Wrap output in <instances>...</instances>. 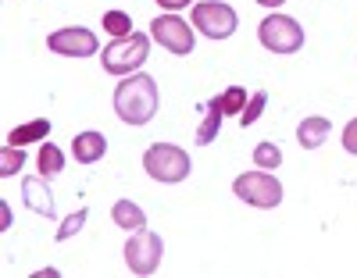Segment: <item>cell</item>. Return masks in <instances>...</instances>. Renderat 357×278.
I'll return each mask as SVG.
<instances>
[{
  "label": "cell",
  "mask_w": 357,
  "mask_h": 278,
  "mask_svg": "<svg viewBox=\"0 0 357 278\" xmlns=\"http://www.w3.org/2000/svg\"><path fill=\"white\" fill-rule=\"evenodd\" d=\"M158 82L151 75H129L122 86L114 89V114L126 125H146L158 114Z\"/></svg>",
  "instance_id": "6da1fadb"
},
{
  "label": "cell",
  "mask_w": 357,
  "mask_h": 278,
  "mask_svg": "<svg viewBox=\"0 0 357 278\" xmlns=\"http://www.w3.org/2000/svg\"><path fill=\"white\" fill-rule=\"evenodd\" d=\"M143 171L158 182H183L190 175V153L175 143H154L143 153Z\"/></svg>",
  "instance_id": "7a4b0ae2"
},
{
  "label": "cell",
  "mask_w": 357,
  "mask_h": 278,
  "mask_svg": "<svg viewBox=\"0 0 357 278\" xmlns=\"http://www.w3.org/2000/svg\"><path fill=\"white\" fill-rule=\"evenodd\" d=\"M146 54H151V40H146L143 33H132V36H122L104 47V72L111 75H129L136 68H143Z\"/></svg>",
  "instance_id": "3957f363"
},
{
  "label": "cell",
  "mask_w": 357,
  "mask_h": 278,
  "mask_svg": "<svg viewBox=\"0 0 357 278\" xmlns=\"http://www.w3.org/2000/svg\"><path fill=\"white\" fill-rule=\"evenodd\" d=\"M257 40H261L264 50H272V54H296L304 47V29L289 15H268L257 25Z\"/></svg>",
  "instance_id": "277c9868"
},
{
  "label": "cell",
  "mask_w": 357,
  "mask_h": 278,
  "mask_svg": "<svg viewBox=\"0 0 357 278\" xmlns=\"http://www.w3.org/2000/svg\"><path fill=\"white\" fill-rule=\"evenodd\" d=\"M232 193L240 196L243 203L250 207H261V210H272L282 203V185L275 175H268V171H247L232 182Z\"/></svg>",
  "instance_id": "5b68a950"
},
{
  "label": "cell",
  "mask_w": 357,
  "mask_h": 278,
  "mask_svg": "<svg viewBox=\"0 0 357 278\" xmlns=\"http://www.w3.org/2000/svg\"><path fill=\"white\" fill-rule=\"evenodd\" d=\"M161 254H165V242L151 229L132 232L129 242H126V264H129L132 275H154L161 268Z\"/></svg>",
  "instance_id": "8992f818"
},
{
  "label": "cell",
  "mask_w": 357,
  "mask_h": 278,
  "mask_svg": "<svg viewBox=\"0 0 357 278\" xmlns=\"http://www.w3.org/2000/svg\"><path fill=\"white\" fill-rule=\"evenodd\" d=\"M236 25H240V18H236V11L229 4H222V0L193 4V29H200L207 40H229L236 33Z\"/></svg>",
  "instance_id": "52a82bcc"
},
{
  "label": "cell",
  "mask_w": 357,
  "mask_h": 278,
  "mask_svg": "<svg viewBox=\"0 0 357 278\" xmlns=\"http://www.w3.org/2000/svg\"><path fill=\"white\" fill-rule=\"evenodd\" d=\"M47 47L61 57H93L97 54V36L82 25H68V29H57V33L47 36Z\"/></svg>",
  "instance_id": "ba28073f"
},
{
  "label": "cell",
  "mask_w": 357,
  "mask_h": 278,
  "mask_svg": "<svg viewBox=\"0 0 357 278\" xmlns=\"http://www.w3.org/2000/svg\"><path fill=\"white\" fill-rule=\"evenodd\" d=\"M151 36L158 40V47L172 50V54H190L193 50V29L178 18V15H161L151 22Z\"/></svg>",
  "instance_id": "9c48e42d"
},
{
  "label": "cell",
  "mask_w": 357,
  "mask_h": 278,
  "mask_svg": "<svg viewBox=\"0 0 357 278\" xmlns=\"http://www.w3.org/2000/svg\"><path fill=\"white\" fill-rule=\"evenodd\" d=\"M22 196H25V203L33 207L36 214H43V218H54L57 214V207H54V193H50V185H47V178L40 175H29L25 182H22Z\"/></svg>",
  "instance_id": "30bf717a"
},
{
  "label": "cell",
  "mask_w": 357,
  "mask_h": 278,
  "mask_svg": "<svg viewBox=\"0 0 357 278\" xmlns=\"http://www.w3.org/2000/svg\"><path fill=\"white\" fill-rule=\"evenodd\" d=\"M107 153V139H104V132H79L75 139H72V157L79 161V164H93V161H100Z\"/></svg>",
  "instance_id": "8fae6325"
},
{
  "label": "cell",
  "mask_w": 357,
  "mask_h": 278,
  "mask_svg": "<svg viewBox=\"0 0 357 278\" xmlns=\"http://www.w3.org/2000/svg\"><path fill=\"white\" fill-rule=\"evenodd\" d=\"M333 125H329V118H321V114H311L301 121V129H296V139H301L304 150H318L325 139H329Z\"/></svg>",
  "instance_id": "7c38bea8"
},
{
  "label": "cell",
  "mask_w": 357,
  "mask_h": 278,
  "mask_svg": "<svg viewBox=\"0 0 357 278\" xmlns=\"http://www.w3.org/2000/svg\"><path fill=\"white\" fill-rule=\"evenodd\" d=\"M111 218H114L118 229H126V232H139V229H146V214H143L139 203H132V200H118V203L111 207Z\"/></svg>",
  "instance_id": "4fadbf2b"
},
{
  "label": "cell",
  "mask_w": 357,
  "mask_h": 278,
  "mask_svg": "<svg viewBox=\"0 0 357 278\" xmlns=\"http://www.w3.org/2000/svg\"><path fill=\"white\" fill-rule=\"evenodd\" d=\"M50 136V121L47 118H36V121H25V125L11 129L8 132V143L11 146H25V143H43Z\"/></svg>",
  "instance_id": "5bb4252c"
},
{
  "label": "cell",
  "mask_w": 357,
  "mask_h": 278,
  "mask_svg": "<svg viewBox=\"0 0 357 278\" xmlns=\"http://www.w3.org/2000/svg\"><path fill=\"white\" fill-rule=\"evenodd\" d=\"M247 100H250V97H247V89H243V86H229L222 97L211 100V107H218L222 114H236V118H240L243 107H247Z\"/></svg>",
  "instance_id": "9a60e30c"
},
{
  "label": "cell",
  "mask_w": 357,
  "mask_h": 278,
  "mask_svg": "<svg viewBox=\"0 0 357 278\" xmlns=\"http://www.w3.org/2000/svg\"><path fill=\"white\" fill-rule=\"evenodd\" d=\"M40 171H43V178H57V175L65 171V153H61V146L43 143V150H40Z\"/></svg>",
  "instance_id": "2e32d148"
},
{
  "label": "cell",
  "mask_w": 357,
  "mask_h": 278,
  "mask_svg": "<svg viewBox=\"0 0 357 278\" xmlns=\"http://www.w3.org/2000/svg\"><path fill=\"white\" fill-rule=\"evenodd\" d=\"M222 111L218 107H211V104H207V118L200 121V129H197V143L200 146H211L215 143V136H218V129H222Z\"/></svg>",
  "instance_id": "e0dca14e"
},
{
  "label": "cell",
  "mask_w": 357,
  "mask_h": 278,
  "mask_svg": "<svg viewBox=\"0 0 357 278\" xmlns=\"http://www.w3.org/2000/svg\"><path fill=\"white\" fill-rule=\"evenodd\" d=\"M254 164H257L261 171H275V168L282 164V150H279L275 143H257V146H254Z\"/></svg>",
  "instance_id": "ac0fdd59"
},
{
  "label": "cell",
  "mask_w": 357,
  "mask_h": 278,
  "mask_svg": "<svg viewBox=\"0 0 357 278\" xmlns=\"http://www.w3.org/2000/svg\"><path fill=\"white\" fill-rule=\"evenodd\" d=\"M104 29H107L114 40L132 36V33H129V29H132V18H129L126 11H107V15H104Z\"/></svg>",
  "instance_id": "d6986e66"
},
{
  "label": "cell",
  "mask_w": 357,
  "mask_h": 278,
  "mask_svg": "<svg viewBox=\"0 0 357 278\" xmlns=\"http://www.w3.org/2000/svg\"><path fill=\"white\" fill-rule=\"evenodd\" d=\"M22 164H25L22 146H11V143H8L4 150H0V175H4V178H8V175H15Z\"/></svg>",
  "instance_id": "ffe728a7"
},
{
  "label": "cell",
  "mask_w": 357,
  "mask_h": 278,
  "mask_svg": "<svg viewBox=\"0 0 357 278\" xmlns=\"http://www.w3.org/2000/svg\"><path fill=\"white\" fill-rule=\"evenodd\" d=\"M264 104H268V93H250V100H247V107L240 114L243 125H254V121L261 118V111H264Z\"/></svg>",
  "instance_id": "44dd1931"
},
{
  "label": "cell",
  "mask_w": 357,
  "mask_h": 278,
  "mask_svg": "<svg viewBox=\"0 0 357 278\" xmlns=\"http://www.w3.org/2000/svg\"><path fill=\"white\" fill-rule=\"evenodd\" d=\"M82 222H86V210H75L72 218H65V222H61V229H57V242H65L68 235H75V232L82 229Z\"/></svg>",
  "instance_id": "7402d4cb"
},
{
  "label": "cell",
  "mask_w": 357,
  "mask_h": 278,
  "mask_svg": "<svg viewBox=\"0 0 357 278\" xmlns=\"http://www.w3.org/2000/svg\"><path fill=\"white\" fill-rule=\"evenodd\" d=\"M343 146H347V153H357V118L343 129Z\"/></svg>",
  "instance_id": "603a6c76"
},
{
  "label": "cell",
  "mask_w": 357,
  "mask_h": 278,
  "mask_svg": "<svg viewBox=\"0 0 357 278\" xmlns=\"http://www.w3.org/2000/svg\"><path fill=\"white\" fill-rule=\"evenodd\" d=\"M158 4H161L165 11H183V8L190 4V0H158Z\"/></svg>",
  "instance_id": "cb8c5ba5"
},
{
  "label": "cell",
  "mask_w": 357,
  "mask_h": 278,
  "mask_svg": "<svg viewBox=\"0 0 357 278\" xmlns=\"http://www.w3.org/2000/svg\"><path fill=\"white\" fill-rule=\"evenodd\" d=\"M261 8H279V4H286V0H257Z\"/></svg>",
  "instance_id": "d4e9b609"
}]
</instances>
